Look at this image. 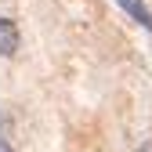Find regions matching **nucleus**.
<instances>
[{"mask_svg":"<svg viewBox=\"0 0 152 152\" xmlns=\"http://www.w3.org/2000/svg\"><path fill=\"white\" fill-rule=\"evenodd\" d=\"M138 152H152V141H145V145H141V148H138Z\"/></svg>","mask_w":152,"mask_h":152,"instance_id":"nucleus-5","label":"nucleus"},{"mask_svg":"<svg viewBox=\"0 0 152 152\" xmlns=\"http://www.w3.org/2000/svg\"><path fill=\"white\" fill-rule=\"evenodd\" d=\"M0 152H15V145H11L7 138H0Z\"/></svg>","mask_w":152,"mask_h":152,"instance_id":"nucleus-4","label":"nucleus"},{"mask_svg":"<svg viewBox=\"0 0 152 152\" xmlns=\"http://www.w3.org/2000/svg\"><path fill=\"white\" fill-rule=\"evenodd\" d=\"M22 47V33L11 15H0V58H15Z\"/></svg>","mask_w":152,"mask_h":152,"instance_id":"nucleus-1","label":"nucleus"},{"mask_svg":"<svg viewBox=\"0 0 152 152\" xmlns=\"http://www.w3.org/2000/svg\"><path fill=\"white\" fill-rule=\"evenodd\" d=\"M116 4H120V7H123V11H127L130 18H134L138 26H145V29L152 33V11H148V7L141 4V0H116Z\"/></svg>","mask_w":152,"mask_h":152,"instance_id":"nucleus-2","label":"nucleus"},{"mask_svg":"<svg viewBox=\"0 0 152 152\" xmlns=\"http://www.w3.org/2000/svg\"><path fill=\"white\" fill-rule=\"evenodd\" d=\"M0 138H11V120H7L4 109H0Z\"/></svg>","mask_w":152,"mask_h":152,"instance_id":"nucleus-3","label":"nucleus"}]
</instances>
